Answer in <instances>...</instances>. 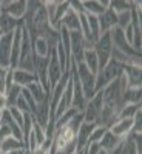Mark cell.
I'll return each mask as SVG.
<instances>
[{"mask_svg":"<svg viewBox=\"0 0 142 154\" xmlns=\"http://www.w3.org/2000/svg\"><path fill=\"white\" fill-rule=\"evenodd\" d=\"M17 68L34 72V53H33L31 35H30L25 25H22V46H20V56H19Z\"/></svg>","mask_w":142,"mask_h":154,"instance_id":"obj_1","label":"cell"},{"mask_svg":"<svg viewBox=\"0 0 142 154\" xmlns=\"http://www.w3.org/2000/svg\"><path fill=\"white\" fill-rule=\"evenodd\" d=\"M122 74V65L116 60H110L107 65L99 69L96 74V93L105 89L113 80H116L118 77Z\"/></svg>","mask_w":142,"mask_h":154,"instance_id":"obj_2","label":"cell"},{"mask_svg":"<svg viewBox=\"0 0 142 154\" xmlns=\"http://www.w3.org/2000/svg\"><path fill=\"white\" fill-rule=\"evenodd\" d=\"M76 71H77V79H79L84 96L87 100H90L96 94V75L85 66L84 62L76 63Z\"/></svg>","mask_w":142,"mask_h":154,"instance_id":"obj_3","label":"cell"},{"mask_svg":"<svg viewBox=\"0 0 142 154\" xmlns=\"http://www.w3.org/2000/svg\"><path fill=\"white\" fill-rule=\"evenodd\" d=\"M93 49H94L97 60H99V69H102L111 60V54H113V43H111L110 32L100 34V37L93 45Z\"/></svg>","mask_w":142,"mask_h":154,"instance_id":"obj_4","label":"cell"},{"mask_svg":"<svg viewBox=\"0 0 142 154\" xmlns=\"http://www.w3.org/2000/svg\"><path fill=\"white\" fill-rule=\"evenodd\" d=\"M63 72L65 71H63L60 62H59V57H57V53H56V45H54V46H51L49 56H48V83H49V91L62 79Z\"/></svg>","mask_w":142,"mask_h":154,"instance_id":"obj_5","label":"cell"},{"mask_svg":"<svg viewBox=\"0 0 142 154\" xmlns=\"http://www.w3.org/2000/svg\"><path fill=\"white\" fill-rule=\"evenodd\" d=\"M102 103H104V96H102V91H97L87 102V106L84 111V122L85 123H96L97 125L99 116L102 111Z\"/></svg>","mask_w":142,"mask_h":154,"instance_id":"obj_6","label":"cell"},{"mask_svg":"<svg viewBox=\"0 0 142 154\" xmlns=\"http://www.w3.org/2000/svg\"><path fill=\"white\" fill-rule=\"evenodd\" d=\"M0 9L8 12L12 19L23 22L27 16V2L25 0H5V2H0Z\"/></svg>","mask_w":142,"mask_h":154,"instance_id":"obj_7","label":"cell"},{"mask_svg":"<svg viewBox=\"0 0 142 154\" xmlns=\"http://www.w3.org/2000/svg\"><path fill=\"white\" fill-rule=\"evenodd\" d=\"M133 128H134V122L133 119H116L114 123L108 128V131L111 134H114L116 137L119 139H125L133 133Z\"/></svg>","mask_w":142,"mask_h":154,"instance_id":"obj_8","label":"cell"},{"mask_svg":"<svg viewBox=\"0 0 142 154\" xmlns=\"http://www.w3.org/2000/svg\"><path fill=\"white\" fill-rule=\"evenodd\" d=\"M12 35H14V32H8L2 34V37H0V66L2 68H11Z\"/></svg>","mask_w":142,"mask_h":154,"instance_id":"obj_9","label":"cell"},{"mask_svg":"<svg viewBox=\"0 0 142 154\" xmlns=\"http://www.w3.org/2000/svg\"><path fill=\"white\" fill-rule=\"evenodd\" d=\"M116 25H118V14H116L111 8H107L99 16V29H100V34L110 32Z\"/></svg>","mask_w":142,"mask_h":154,"instance_id":"obj_10","label":"cell"},{"mask_svg":"<svg viewBox=\"0 0 142 154\" xmlns=\"http://www.w3.org/2000/svg\"><path fill=\"white\" fill-rule=\"evenodd\" d=\"M140 66L122 65V74L127 79V88H140Z\"/></svg>","mask_w":142,"mask_h":154,"instance_id":"obj_11","label":"cell"},{"mask_svg":"<svg viewBox=\"0 0 142 154\" xmlns=\"http://www.w3.org/2000/svg\"><path fill=\"white\" fill-rule=\"evenodd\" d=\"M82 8L85 14L100 16L107 8H110V0H82Z\"/></svg>","mask_w":142,"mask_h":154,"instance_id":"obj_12","label":"cell"},{"mask_svg":"<svg viewBox=\"0 0 142 154\" xmlns=\"http://www.w3.org/2000/svg\"><path fill=\"white\" fill-rule=\"evenodd\" d=\"M96 123H85L82 122L79 131H77L76 134V149L77 151H84L88 145V139H90V134H91V131L94 130Z\"/></svg>","mask_w":142,"mask_h":154,"instance_id":"obj_13","label":"cell"},{"mask_svg":"<svg viewBox=\"0 0 142 154\" xmlns=\"http://www.w3.org/2000/svg\"><path fill=\"white\" fill-rule=\"evenodd\" d=\"M59 25H62V26H65L70 32H80V20H79V12H76L74 9H70L65 12V16L62 17V20L59 22ZM59 28V26H57Z\"/></svg>","mask_w":142,"mask_h":154,"instance_id":"obj_14","label":"cell"},{"mask_svg":"<svg viewBox=\"0 0 142 154\" xmlns=\"http://www.w3.org/2000/svg\"><path fill=\"white\" fill-rule=\"evenodd\" d=\"M34 120L40 125V126H46V123L49 122V117H51V111H49V97H46L43 102L37 103V108H36V112L33 114Z\"/></svg>","mask_w":142,"mask_h":154,"instance_id":"obj_15","label":"cell"},{"mask_svg":"<svg viewBox=\"0 0 142 154\" xmlns=\"http://www.w3.org/2000/svg\"><path fill=\"white\" fill-rule=\"evenodd\" d=\"M12 82L16 85H19L20 88H27L28 85L37 82V77H36L34 72L16 68V69H12Z\"/></svg>","mask_w":142,"mask_h":154,"instance_id":"obj_16","label":"cell"},{"mask_svg":"<svg viewBox=\"0 0 142 154\" xmlns=\"http://www.w3.org/2000/svg\"><path fill=\"white\" fill-rule=\"evenodd\" d=\"M23 22H19L16 19H12L8 12L0 9V32L8 34V32H14L19 26H22Z\"/></svg>","mask_w":142,"mask_h":154,"instance_id":"obj_17","label":"cell"},{"mask_svg":"<svg viewBox=\"0 0 142 154\" xmlns=\"http://www.w3.org/2000/svg\"><path fill=\"white\" fill-rule=\"evenodd\" d=\"M124 142L122 139H119V137H116L114 134H111L108 130H107V133L104 134V137L100 139V142H99V146H100V149L102 151H105V152H108V154H111L118 146H121V143Z\"/></svg>","mask_w":142,"mask_h":154,"instance_id":"obj_18","label":"cell"},{"mask_svg":"<svg viewBox=\"0 0 142 154\" xmlns=\"http://www.w3.org/2000/svg\"><path fill=\"white\" fill-rule=\"evenodd\" d=\"M31 43H33V53L37 57H48L49 56V43L46 42V38L43 37H34L31 38Z\"/></svg>","mask_w":142,"mask_h":154,"instance_id":"obj_19","label":"cell"},{"mask_svg":"<svg viewBox=\"0 0 142 154\" xmlns=\"http://www.w3.org/2000/svg\"><path fill=\"white\" fill-rule=\"evenodd\" d=\"M82 62L85 63V66L91 71L94 75L97 74V71H99V60H97V56H96V53H94L93 48H87V49L84 51V59H82Z\"/></svg>","mask_w":142,"mask_h":154,"instance_id":"obj_20","label":"cell"},{"mask_svg":"<svg viewBox=\"0 0 142 154\" xmlns=\"http://www.w3.org/2000/svg\"><path fill=\"white\" fill-rule=\"evenodd\" d=\"M142 89L140 88H127L122 94L124 105H137L142 100Z\"/></svg>","mask_w":142,"mask_h":154,"instance_id":"obj_21","label":"cell"},{"mask_svg":"<svg viewBox=\"0 0 142 154\" xmlns=\"http://www.w3.org/2000/svg\"><path fill=\"white\" fill-rule=\"evenodd\" d=\"M0 149H2V152H9V151H20V149H25V145L22 140H17L16 137H6L3 139L2 142H0Z\"/></svg>","mask_w":142,"mask_h":154,"instance_id":"obj_22","label":"cell"},{"mask_svg":"<svg viewBox=\"0 0 142 154\" xmlns=\"http://www.w3.org/2000/svg\"><path fill=\"white\" fill-rule=\"evenodd\" d=\"M27 89L30 91V94L33 96V99L36 100V103H40V102H43L46 97H49V96L45 93V89L42 88V85L39 83V82H34V83L28 85Z\"/></svg>","mask_w":142,"mask_h":154,"instance_id":"obj_23","label":"cell"},{"mask_svg":"<svg viewBox=\"0 0 142 154\" xmlns=\"http://www.w3.org/2000/svg\"><path fill=\"white\" fill-rule=\"evenodd\" d=\"M70 9V2L68 0H57V6H56V14H54V22H53V28L57 29L59 22L62 20V17L65 16V12Z\"/></svg>","mask_w":142,"mask_h":154,"instance_id":"obj_24","label":"cell"},{"mask_svg":"<svg viewBox=\"0 0 142 154\" xmlns=\"http://www.w3.org/2000/svg\"><path fill=\"white\" fill-rule=\"evenodd\" d=\"M140 152L142 151L137 149V145H136V142H134V139H133L131 134L124 139V142L121 145V154H140Z\"/></svg>","mask_w":142,"mask_h":154,"instance_id":"obj_25","label":"cell"},{"mask_svg":"<svg viewBox=\"0 0 142 154\" xmlns=\"http://www.w3.org/2000/svg\"><path fill=\"white\" fill-rule=\"evenodd\" d=\"M22 89L23 88H20L19 85H12L8 91L5 93V97H6V102H8V108L9 106H14L16 105V102H17V99L20 97V94H22Z\"/></svg>","mask_w":142,"mask_h":154,"instance_id":"obj_26","label":"cell"},{"mask_svg":"<svg viewBox=\"0 0 142 154\" xmlns=\"http://www.w3.org/2000/svg\"><path fill=\"white\" fill-rule=\"evenodd\" d=\"M33 136L36 139V143H37V148L39 146H42L45 143V140H46V133H45V128L40 126L36 120L33 123Z\"/></svg>","mask_w":142,"mask_h":154,"instance_id":"obj_27","label":"cell"},{"mask_svg":"<svg viewBox=\"0 0 142 154\" xmlns=\"http://www.w3.org/2000/svg\"><path fill=\"white\" fill-rule=\"evenodd\" d=\"M87 16V20H88V26H90V31H91V35L94 38V43L96 40L100 37V29H99V17L97 16H91V14H85Z\"/></svg>","mask_w":142,"mask_h":154,"instance_id":"obj_28","label":"cell"},{"mask_svg":"<svg viewBox=\"0 0 142 154\" xmlns=\"http://www.w3.org/2000/svg\"><path fill=\"white\" fill-rule=\"evenodd\" d=\"M140 109V103L137 105H124L118 114V119H133V116L136 114V111Z\"/></svg>","mask_w":142,"mask_h":154,"instance_id":"obj_29","label":"cell"},{"mask_svg":"<svg viewBox=\"0 0 142 154\" xmlns=\"http://www.w3.org/2000/svg\"><path fill=\"white\" fill-rule=\"evenodd\" d=\"M107 130H108V128H105V126L96 125V126H94V130L91 131V134H90L88 145H90V143H99V142H100V139L104 137V134L107 133Z\"/></svg>","mask_w":142,"mask_h":154,"instance_id":"obj_30","label":"cell"},{"mask_svg":"<svg viewBox=\"0 0 142 154\" xmlns=\"http://www.w3.org/2000/svg\"><path fill=\"white\" fill-rule=\"evenodd\" d=\"M110 8L116 12V14H121L124 11L131 9V2H125V0H113L110 2Z\"/></svg>","mask_w":142,"mask_h":154,"instance_id":"obj_31","label":"cell"},{"mask_svg":"<svg viewBox=\"0 0 142 154\" xmlns=\"http://www.w3.org/2000/svg\"><path fill=\"white\" fill-rule=\"evenodd\" d=\"M77 114V111L74 109V108H70V109H67L65 112H63L62 116H59V117L56 119V128H60V126H63V125H67L74 116Z\"/></svg>","mask_w":142,"mask_h":154,"instance_id":"obj_32","label":"cell"},{"mask_svg":"<svg viewBox=\"0 0 142 154\" xmlns=\"http://www.w3.org/2000/svg\"><path fill=\"white\" fill-rule=\"evenodd\" d=\"M56 6H57V0H45V2H43V8L46 11V16H48V20H49L51 26H53V22H54Z\"/></svg>","mask_w":142,"mask_h":154,"instance_id":"obj_33","label":"cell"},{"mask_svg":"<svg viewBox=\"0 0 142 154\" xmlns=\"http://www.w3.org/2000/svg\"><path fill=\"white\" fill-rule=\"evenodd\" d=\"M130 23H131V9L124 11V12H121V14H118V25H116L118 28L125 29Z\"/></svg>","mask_w":142,"mask_h":154,"instance_id":"obj_34","label":"cell"},{"mask_svg":"<svg viewBox=\"0 0 142 154\" xmlns=\"http://www.w3.org/2000/svg\"><path fill=\"white\" fill-rule=\"evenodd\" d=\"M8 111H9V114H11V117L16 120V123L22 128V125H23V116H25V112H22L20 109H17L16 106H9L8 108Z\"/></svg>","mask_w":142,"mask_h":154,"instance_id":"obj_35","label":"cell"},{"mask_svg":"<svg viewBox=\"0 0 142 154\" xmlns=\"http://www.w3.org/2000/svg\"><path fill=\"white\" fill-rule=\"evenodd\" d=\"M11 68H2L0 66V96H5L6 93V75H8V71Z\"/></svg>","mask_w":142,"mask_h":154,"instance_id":"obj_36","label":"cell"},{"mask_svg":"<svg viewBox=\"0 0 142 154\" xmlns=\"http://www.w3.org/2000/svg\"><path fill=\"white\" fill-rule=\"evenodd\" d=\"M17 109H20L22 112H30V106H28V103H27V100L23 99V96L20 94V97L17 99V102H16V105H14ZM31 114V112H30Z\"/></svg>","mask_w":142,"mask_h":154,"instance_id":"obj_37","label":"cell"},{"mask_svg":"<svg viewBox=\"0 0 142 154\" xmlns=\"http://www.w3.org/2000/svg\"><path fill=\"white\" fill-rule=\"evenodd\" d=\"M9 136H12L9 128H8L6 125H0V140H3V139H6V137H9Z\"/></svg>","mask_w":142,"mask_h":154,"instance_id":"obj_38","label":"cell"},{"mask_svg":"<svg viewBox=\"0 0 142 154\" xmlns=\"http://www.w3.org/2000/svg\"><path fill=\"white\" fill-rule=\"evenodd\" d=\"M8 109V102H6V97L2 94L0 96V111H5Z\"/></svg>","mask_w":142,"mask_h":154,"instance_id":"obj_39","label":"cell"},{"mask_svg":"<svg viewBox=\"0 0 142 154\" xmlns=\"http://www.w3.org/2000/svg\"><path fill=\"white\" fill-rule=\"evenodd\" d=\"M23 152V149H20V151H9V152H5V154H22Z\"/></svg>","mask_w":142,"mask_h":154,"instance_id":"obj_40","label":"cell"},{"mask_svg":"<svg viewBox=\"0 0 142 154\" xmlns=\"http://www.w3.org/2000/svg\"><path fill=\"white\" fill-rule=\"evenodd\" d=\"M97 154H108V152H105V151H102V149H100V151H99Z\"/></svg>","mask_w":142,"mask_h":154,"instance_id":"obj_41","label":"cell"},{"mask_svg":"<svg viewBox=\"0 0 142 154\" xmlns=\"http://www.w3.org/2000/svg\"><path fill=\"white\" fill-rule=\"evenodd\" d=\"M0 142H2V140H0Z\"/></svg>","mask_w":142,"mask_h":154,"instance_id":"obj_42","label":"cell"}]
</instances>
